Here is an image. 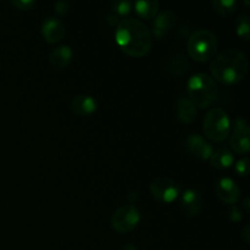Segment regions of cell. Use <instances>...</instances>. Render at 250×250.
I'll list each match as a JSON object with an SVG mask.
<instances>
[{
  "label": "cell",
  "instance_id": "cell-8",
  "mask_svg": "<svg viewBox=\"0 0 250 250\" xmlns=\"http://www.w3.org/2000/svg\"><path fill=\"white\" fill-rule=\"evenodd\" d=\"M232 150L237 154H247L250 149V128L246 119L237 117L233 133L229 141Z\"/></svg>",
  "mask_w": 250,
  "mask_h": 250
},
{
  "label": "cell",
  "instance_id": "cell-30",
  "mask_svg": "<svg viewBox=\"0 0 250 250\" xmlns=\"http://www.w3.org/2000/svg\"><path fill=\"white\" fill-rule=\"evenodd\" d=\"M121 250H138V249H137L136 247L133 246V244H131V243H127V244H125L124 247H122Z\"/></svg>",
  "mask_w": 250,
  "mask_h": 250
},
{
  "label": "cell",
  "instance_id": "cell-21",
  "mask_svg": "<svg viewBox=\"0 0 250 250\" xmlns=\"http://www.w3.org/2000/svg\"><path fill=\"white\" fill-rule=\"evenodd\" d=\"M237 36L243 38L244 41H249L250 36V17L247 14L239 15L236 21Z\"/></svg>",
  "mask_w": 250,
  "mask_h": 250
},
{
  "label": "cell",
  "instance_id": "cell-18",
  "mask_svg": "<svg viewBox=\"0 0 250 250\" xmlns=\"http://www.w3.org/2000/svg\"><path fill=\"white\" fill-rule=\"evenodd\" d=\"M159 1L156 0H138L133 2V9L137 14L143 19H153L158 15L159 11Z\"/></svg>",
  "mask_w": 250,
  "mask_h": 250
},
{
  "label": "cell",
  "instance_id": "cell-3",
  "mask_svg": "<svg viewBox=\"0 0 250 250\" xmlns=\"http://www.w3.org/2000/svg\"><path fill=\"white\" fill-rule=\"evenodd\" d=\"M188 99L198 107L207 109L219 95V87L214 78L208 73H195L187 82Z\"/></svg>",
  "mask_w": 250,
  "mask_h": 250
},
{
  "label": "cell",
  "instance_id": "cell-13",
  "mask_svg": "<svg viewBox=\"0 0 250 250\" xmlns=\"http://www.w3.org/2000/svg\"><path fill=\"white\" fill-rule=\"evenodd\" d=\"M70 109L77 116L85 117L97 111L98 103L95 98L92 97V95L80 94L71 99Z\"/></svg>",
  "mask_w": 250,
  "mask_h": 250
},
{
  "label": "cell",
  "instance_id": "cell-11",
  "mask_svg": "<svg viewBox=\"0 0 250 250\" xmlns=\"http://www.w3.org/2000/svg\"><path fill=\"white\" fill-rule=\"evenodd\" d=\"M176 22H177V16L173 11L171 10H165V11H161L160 14L156 15L153 20V33L155 36V38L161 39L165 38L172 28L175 27Z\"/></svg>",
  "mask_w": 250,
  "mask_h": 250
},
{
  "label": "cell",
  "instance_id": "cell-29",
  "mask_svg": "<svg viewBox=\"0 0 250 250\" xmlns=\"http://www.w3.org/2000/svg\"><path fill=\"white\" fill-rule=\"evenodd\" d=\"M249 197H247L246 199L243 200V208H244V210H246V212L247 214H248V212L250 211V208H249Z\"/></svg>",
  "mask_w": 250,
  "mask_h": 250
},
{
  "label": "cell",
  "instance_id": "cell-24",
  "mask_svg": "<svg viewBox=\"0 0 250 250\" xmlns=\"http://www.w3.org/2000/svg\"><path fill=\"white\" fill-rule=\"evenodd\" d=\"M12 5L20 11H29L36 5L33 0H12Z\"/></svg>",
  "mask_w": 250,
  "mask_h": 250
},
{
  "label": "cell",
  "instance_id": "cell-17",
  "mask_svg": "<svg viewBox=\"0 0 250 250\" xmlns=\"http://www.w3.org/2000/svg\"><path fill=\"white\" fill-rule=\"evenodd\" d=\"M209 161L210 165L214 168H217V170H225V168H229L233 165L234 156L233 153H232L229 148L221 146V148L212 151Z\"/></svg>",
  "mask_w": 250,
  "mask_h": 250
},
{
  "label": "cell",
  "instance_id": "cell-27",
  "mask_svg": "<svg viewBox=\"0 0 250 250\" xmlns=\"http://www.w3.org/2000/svg\"><path fill=\"white\" fill-rule=\"evenodd\" d=\"M241 237L244 239V242H246L247 244L250 243V226L243 227V229H242L241 232Z\"/></svg>",
  "mask_w": 250,
  "mask_h": 250
},
{
  "label": "cell",
  "instance_id": "cell-7",
  "mask_svg": "<svg viewBox=\"0 0 250 250\" xmlns=\"http://www.w3.org/2000/svg\"><path fill=\"white\" fill-rule=\"evenodd\" d=\"M141 211L136 205H121L111 216V226L119 233H128L141 222Z\"/></svg>",
  "mask_w": 250,
  "mask_h": 250
},
{
  "label": "cell",
  "instance_id": "cell-20",
  "mask_svg": "<svg viewBox=\"0 0 250 250\" xmlns=\"http://www.w3.org/2000/svg\"><path fill=\"white\" fill-rule=\"evenodd\" d=\"M238 2L236 0H212L211 7L221 16H229L237 10Z\"/></svg>",
  "mask_w": 250,
  "mask_h": 250
},
{
  "label": "cell",
  "instance_id": "cell-25",
  "mask_svg": "<svg viewBox=\"0 0 250 250\" xmlns=\"http://www.w3.org/2000/svg\"><path fill=\"white\" fill-rule=\"evenodd\" d=\"M54 10H55V12L58 15L63 16V15L67 14L68 10H70V4H68L67 1H65V0H60V1L55 2V5H54Z\"/></svg>",
  "mask_w": 250,
  "mask_h": 250
},
{
  "label": "cell",
  "instance_id": "cell-10",
  "mask_svg": "<svg viewBox=\"0 0 250 250\" xmlns=\"http://www.w3.org/2000/svg\"><path fill=\"white\" fill-rule=\"evenodd\" d=\"M186 146L189 150L190 154L194 155L195 159L202 161L209 160L210 156H211L212 151V146L200 134L193 133L189 134L186 139Z\"/></svg>",
  "mask_w": 250,
  "mask_h": 250
},
{
  "label": "cell",
  "instance_id": "cell-22",
  "mask_svg": "<svg viewBox=\"0 0 250 250\" xmlns=\"http://www.w3.org/2000/svg\"><path fill=\"white\" fill-rule=\"evenodd\" d=\"M112 11L116 14L117 17L127 16L129 12L132 11V7H133V2L128 1V0H117L111 4Z\"/></svg>",
  "mask_w": 250,
  "mask_h": 250
},
{
  "label": "cell",
  "instance_id": "cell-14",
  "mask_svg": "<svg viewBox=\"0 0 250 250\" xmlns=\"http://www.w3.org/2000/svg\"><path fill=\"white\" fill-rule=\"evenodd\" d=\"M42 36L48 43H58L65 37V26L56 17H48L42 23Z\"/></svg>",
  "mask_w": 250,
  "mask_h": 250
},
{
  "label": "cell",
  "instance_id": "cell-5",
  "mask_svg": "<svg viewBox=\"0 0 250 250\" xmlns=\"http://www.w3.org/2000/svg\"><path fill=\"white\" fill-rule=\"evenodd\" d=\"M203 129L205 137L210 141H225L231 132V121L227 112L221 107H214L209 110L204 116Z\"/></svg>",
  "mask_w": 250,
  "mask_h": 250
},
{
  "label": "cell",
  "instance_id": "cell-6",
  "mask_svg": "<svg viewBox=\"0 0 250 250\" xmlns=\"http://www.w3.org/2000/svg\"><path fill=\"white\" fill-rule=\"evenodd\" d=\"M149 189H150L151 197L163 204H171L177 200L182 193L181 186L167 176H159L154 178Z\"/></svg>",
  "mask_w": 250,
  "mask_h": 250
},
{
  "label": "cell",
  "instance_id": "cell-23",
  "mask_svg": "<svg viewBox=\"0 0 250 250\" xmlns=\"http://www.w3.org/2000/svg\"><path fill=\"white\" fill-rule=\"evenodd\" d=\"M236 172L242 177H247L249 175V158L244 156V158L239 159L236 163Z\"/></svg>",
  "mask_w": 250,
  "mask_h": 250
},
{
  "label": "cell",
  "instance_id": "cell-12",
  "mask_svg": "<svg viewBox=\"0 0 250 250\" xmlns=\"http://www.w3.org/2000/svg\"><path fill=\"white\" fill-rule=\"evenodd\" d=\"M180 204L185 214L189 217H195L203 209V197L198 190L186 189L180 195Z\"/></svg>",
  "mask_w": 250,
  "mask_h": 250
},
{
  "label": "cell",
  "instance_id": "cell-19",
  "mask_svg": "<svg viewBox=\"0 0 250 250\" xmlns=\"http://www.w3.org/2000/svg\"><path fill=\"white\" fill-rule=\"evenodd\" d=\"M188 67H189V63H188L187 58L183 54H177V55H173L168 60V65L166 68L170 71L171 75L175 76V77H178L181 75H185Z\"/></svg>",
  "mask_w": 250,
  "mask_h": 250
},
{
  "label": "cell",
  "instance_id": "cell-1",
  "mask_svg": "<svg viewBox=\"0 0 250 250\" xmlns=\"http://www.w3.org/2000/svg\"><path fill=\"white\" fill-rule=\"evenodd\" d=\"M117 46L132 58H143L153 46L150 29L138 19H124L115 29Z\"/></svg>",
  "mask_w": 250,
  "mask_h": 250
},
{
  "label": "cell",
  "instance_id": "cell-26",
  "mask_svg": "<svg viewBox=\"0 0 250 250\" xmlns=\"http://www.w3.org/2000/svg\"><path fill=\"white\" fill-rule=\"evenodd\" d=\"M229 215V219H231L233 222L242 221V219H243V216H242V211L238 209L237 205H231Z\"/></svg>",
  "mask_w": 250,
  "mask_h": 250
},
{
  "label": "cell",
  "instance_id": "cell-9",
  "mask_svg": "<svg viewBox=\"0 0 250 250\" xmlns=\"http://www.w3.org/2000/svg\"><path fill=\"white\" fill-rule=\"evenodd\" d=\"M215 190L219 199L229 205L236 204L241 197V189L238 185L229 177L220 178L215 186Z\"/></svg>",
  "mask_w": 250,
  "mask_h": 250
},
{
  "label": "cell",
  "instance_id": "cell-15",
  "mask_svg": "<svg viewBox=\"0 0 250 250\" xmlns=\"http://www.w3.org/2000/svg\"><path fill=\"white\" fill-rule=\"evenodd\" d=\"M73 51L70 45H60L49 55V63L55 70H65L72 60Z\"/></svg>",
  "mask_w": 250,
  "mask_h": 250
},
{
  "label": "cell",
  "instance_id": "cell-28",
  "mask_svg": "<svg viewBox=\"0 0 250 250\" xmlns=\"http://www.w3.org/2000/svg\"><path fill=\"white\" fill-rule=\"evenodd\" d=\"M127 199H128V202L131 203V205H134V204H136L137 200L139 199L138 192H136V190H133V192L128 193V195H127Z\"/></svg>",
  "mask_w": 250,
  "mask_h": 250
},
{
  "label": "cell",
  "instance_id": "cell-2",
  "mask_svg": "<svg viewBox=\"0 0 250 250\" xmlns=\"http://www.w3.org/2000/svg\"><path fill=\"white\" fill-rule=\"evenodd\" d=\"M248 58L239 49H226L210 62L212 77L224 84L239 83L248 72Z\"/></svg>",
  "mask_w": 250,
  "mask_h": 250
},
{
  "label": "cell",
  "instance_id": "cell-4",
  "mask_svg": "<svg viewBox=\"0 0 250 250\" xmlns=\"http://www.w3.org/2000/svg\"><path fill=\"white\" fill-rule=\"evenodd\" d=\"M219 48V42L214 32L209 29H198L189 37L187 53L192 60L205 62L212 59Z\"/></svg>",
  "mask_w": 250,
  "mask_h": 250
},
{
  "label": "cell",
  "instance_id": "cell-16",
  "mask_svg": "<svg viewBox=\"0 0 250 250\" xmlns=\"http://www.w3.org/2000/svg\"><path fill=\"white\" fill-rule=\"evenodd\" d=\"M176 115L178 121L182 124H192L198 115V107L188 99V97H182L176 104Z\"/></svg>",
  "mask_w": 250,
  "mask_h": 250
}]
</instances>
